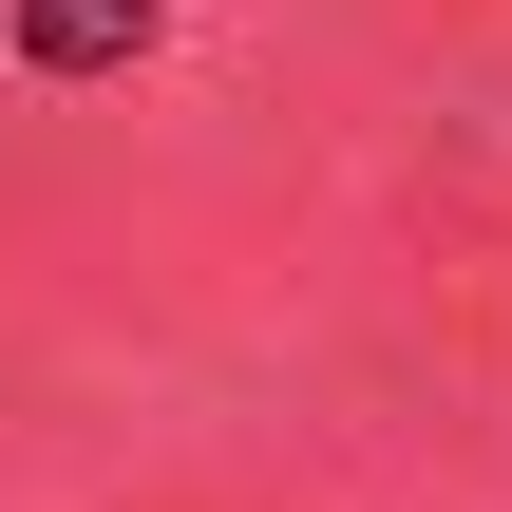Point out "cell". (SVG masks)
<instances>
[{
	"label": "cell",
	"mask_w": 512,
	"mask_h": 512,
	"mask_svg": "<svg viewBox=\"0 0 512 512\" xmlns=\"http://www.w3.org/2000/svg\"><path fill=\"white\" fill-rule=\"evenodd\" d=\"M152 38V0H38V57L57 76H95V57H133Z\"/></svg>",
	"instance_id": "obj_1"
}]
</instances>
